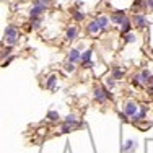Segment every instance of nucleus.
<instances>
[{
	"label": "nucleus",
	"instance_id": "obj_13",
	"mask_svg": "<svg viewBox=\"0 0 153 153\" xmlns=\"http://www.w3.org/2000/svg\"><path fill=\"white\" fill-rule=\"evenodd\" d=\"M145 114H147V108H142L140 109V111H138V112H135V116H134V121H142V119H145Z\"/></svg>",
	"mask_w": 153,
	"mask_h": 153
},
{
	"label": "nucleus",
	"instance_id": "obj_1",
	"mask_svg": "<svg viewBox=\"0 0 153 153\" xmlns=\"http://www.w3.org/2000/svg\"><path fill=\"white\" fill-rule=\"evenodd\" d=\"M16 39H18V33H16V28L13 25H8L5 30V42L7 46H15L16 44Z\"/></svg>",
	"mask_w": 153,
	"mask_h": 153
},
{
	"label": "nucleus",
	"instance_id": "obj_18",
	"mask_svg": "<svg viewBox=\"0 0 153 153\" xmlns=\"http://www.w3.org/2000/svg\"><path fill=\"white\" fill-rule=\"evenodd\" d=\"M106 86H108V88H114V86H116V78L112 75H109L106 78Z\"/></svg>",
	"mask_w": 153,
	"mask_h": 153
},
{
	"label": "nucleus",
	"instance_id": "obj_2",
	"mask_svg": "<svg viewBox=\"0 0 153 153\" xmlns=\"http://www.w3.org/2000/svg\"><path fill=\"white\" fill-rule=\"evenodd\" d=\"M93 96L98 103H104L106 100L111 98V93L108 91V88H94L93 90Z\"/></svg>",
	"mask_w": 153,
	"mask_h": 153
},
{
	"label": "nucleus",
	"instance_id": "obj_3",
	"mask_svg": "<svg viewBox=\"0 0 153 153\" xmlns=\"http://www.w3.org/2000/svg\"><path fill=\"white\" fill-rule=\"evenodd\" d=\"M46 8H47L46 5H41V3H34V5H33V8L30 10L31 20H33V18H41L42 12H46Z\"/></svg>",
	"mask_w": 153,
	"mask_h": 153
},
{
	"label": "nucleus",
	"instance_id": "obj_28",
	"mask_svg": "<svg viewBox=\"0 0 153 153\" xmlns=\"http://www.w3.org/2000/svg\"><path fill=\"white\" fill-rule=\"evenodd\" d=\"M142 75H143L145 78H147V80H148V78H150V76H152V75H150V70H142ZM147 83H148V82H147Z\"/></svg>",
	"mask_w": 153,
	"mask_h": 153
},
{
	"label": "nucleus",
	"instance_id": "obj_25",
	"mask_svg": "<svg viewBox=\"0 0 153 153\" xmlns=\"http://www.w3.org/2000/svg\"><path fill=\"white\" fill-rule=\"evenodd\" d=\"M33 3H41V5H49V0H33Z\"/></svg>",
	"mask_w": 153,
	"mask_h": 153
},
{
	"label": "nucleus",
	"instance_id": "obj_5",
	"mask_svg": "<svg viewBox=\"0 0 153 153\" xmlns=\"http://www.w3.org/2000/svg\"><path fill=\"white\" fill-rule=\"evenodd\" d=\"M100 31H103V28L98 25V21L96 20H93V21H90L88 25H86V33L88 34H98Z\"/></svg>",
	"mask_w": 153,
	"mask_h": 153
},
{
	"label": "nucleus",
	"instance_id": "obj_24",
	"mask_svg": "<svg viewBox=\"0 0 153 153\" xmlns=\"http://www.w3.org/2000/svg\"><path fill=\"white\" fill-rule=\"evenodd\" d=\"M65 70H67V72H74L75 70V64H74V62H70V60H67V64H65Z\"/></svg>",
	"mask_w": 153,
	"mask_h": 153
},
{
	"label": "nucleus",
	"instance_id": "obj_4",
	"mask_svg": "<svg viewBox=\"0 0 153 153\" xmlns=\"http://www.w3.org/2000/svg\"><path fill=\"white\" fill-rule=\"evenodd\" d=\"M111 21L122 26V25L129 23V18L126 16V13H124V12H117V13H114V15H111Z\"/></svg>",
	"mask_w": 153,
	"mask_h": 153
},
{
	"label": "nucleus",
	"instance_id": "obj_16",
	"mask_svg": "<svg viewBox=\"0 0 153 153\" xmlns=\"http://www.w3.org/2000/svg\"><path fill=\"white\" fill-rule=\"evenodd\" d=\"M72 16H74L75 21H83V20H85V13H83V12H74V13H72Z\"/></svg>",
	"mask_w": 153,
	"mask_h": 153
},
{
	"label": "nucleus",
	"instance_id": "obj_17",
	"mask_svg": "<svg viewBox=\"0 0 153 153\" xmlns=\"http://www.w3.org/2000/svg\"><path fill=\"white\" fill-rule=\"evenodd\" d=\"M47 119H49V121H59V112L57 111H49L47 112Z\"/></svg>",
	"mask_w": 153,
	"mask_h": 153
},
{
	"label": "nucleus",
	"instance_id": "obj_15",
	"mask_svg": "<svg viewBox=\"0 0 153 153\" xmlns=\"http://www.w3.org/2000/svg\"><path fill=\"white\" fill-rule=\"evenodd\" d=\"M91 56H93V52H91V51H85V52H82V64H86V62H91Z\"/></svg>",
	"mask_w": 153,
	"mask_h": 153
},
{
	"label": "nucleus",
	"instance_id": "obj_9",
	"mask_svg": "<svg viewBox=\"0 0 153 153\" xmlns=\"http://www.w3.org/2000/svg\"><path fill=\"white\" fill-rule=\"evenodd\" d=\"M76 33H78V28L76 26H68L67 31H65V39L67 41H74L76 38Z\"/></svg>",
	"mask_w": 153,
	"mask_h": 153
},
{
	"label": "nucleus",
	"instance_id": "obj_29",
	"mask_svg": "<svg viewBox=\"0 0 153 153\" xmlns=\"http://www.w3.org/2000/svg\"><path fill=\"white\" fill-rule=\"evenodd\" d=\"M145 3H147V8L153 10V0H145Z\"/></svg>",
	"mask_w": 153,
	"mask_h": 153
},
{
	"label": "nucleus",
	"instance_id": "obj_27",
	"mask_svg": "<svg viewBox=\"0 0 153 153\" xmlns=\"http://www.w3.org/2000/svg\"><path fill=\"white\" fill-rule=\"evenodd\" d=\"M13 59H15V57H13V56H10L7 60H3V65H2V67H7V65H8V64H10V62H12Z\"/></svg>",
	"mask_w": 153,
	"mask_h": 153
},
{
	"label": "nucleus",
	"instance_id": "obj_26",
	"mask_svg": "<svg viewBox=\"0 0 153 153\" xmlns=\"http://www.w3.org/2000/svg\"><path fill=\"white\" fill-rule=\"evenodd\" d=\"M10 49H12V46H7V49H3V52H2V57L8 56V54H10Z\"/></svg>",
	"mask_w": 153,
	"mask_h": 153
},
{
	"label": "nucleus",
	"instance_id": "obj_12",
	"mask_svg": "<svg viewBox=\"0 0 153 153\" xmlns=\"http://www.w3.org/2000/svg\"><path fill=\"white\" fill-rule=\"evenodd\" d=\"M111 75L114 76L116 80H121L122 76H124V72H122L119 67H112V70H111Z\"/></svg>",
	"mask_w": 153,
	"mask_h": 153
},
{
	"label": "nucleus",
	"instance_id": "obj_22",
	"mask_svg": "<svg viewBox=\"0 0 153 153\" xmlns=\"http://www.w3.org/2000/svg\"><path fill=\"white\" fill-rule=\"evenodd\" d=\"M134 41H135V36H134V34H130V33L124 34V42H126V44H127V42H134Z\"/></svg>",
	"mask_w": 153,
	"mask_h": 153
},
{
	"label": "nucleus",
	"instance_id": "obj_11",
	"mask_svg": "<svg viewBox=\"0 0 153 153\" xmlns=\"http://www.w3.org/2000/svg\"><path fill=\"white\" fill-rule=\"evenodd\" d=\"M147 82H148V80L145 78V76L142 75V74H137V75H134V83H135V85H138V86H140V85H143V83H147Z\"/></svg>",
	"mask_w": 153,
	"mask_h": 153
},
{
	"label": "nucleus",
	"instance_id": "obj_10",
	"mask_svg": "<svg viewBox=\"0 0 153 153\" xmlns=\"http://www.w3.org/2000/svg\"><path fill=\"white\" fill-rule=\"evenodd\" d=\"M96 21H98V25H100L103 30H106L108 25H109V18L108 16H96Z\"/></svg>",
	"mask_w": 153,
	"mask_h": 153
},
{
	"label": "nucleus",
	"instance_id": "obj_23",
	"mask_svg": "<svg viewBox=\"0 0 153 153\" xmlns=\"http://www.w3.org/2000/svg\"><path fill=\"white\" fill-rule=\"evenodd\" d=\"M121 33H122V36H124V34H127V33H130V21H129V23H126V25H122Z\"/></svg>",
	"mask_w": 153,
	"mask_h": 153
},
{
	"label": "nucleus",
	"instance_id": "obj_14",
	"mask_svg": "<svg viewBox=\"0 0 153 153\" xmlns=\"http://www.w3.org/2000/svg\"><path fill=\"white\" fill-rule=\"evenodd\" d=\"M56 82H57V76L56 75H51L49 78H47V82H46V88L47 90H52L54 85H56Z\"/></svg>",
	"mask_w": 153,
	"mask_h": 153
},
{
	"label": "nucleus",
	"instance_id": "obj_7",
	"mask_svg": "<svg viewBox=\"0 0 153 153\" xmlns=\"http://www.w3.org/2000/svg\"><path fill=\"white\" fill-rule=\"evenodd\" d=\"M124 112H126L127 116H130V117H134L135 116V112H137V104L135 103H126V106H124Z\"/></svg>",
	"mask_w": 153,
	"mask_h": 153
},
{
	"label": "nucleus",
	"instance_id": "obj_8",
	"mask_svg": "<svg viewBox=\"0 0 153 153\" xmlns=\"http://www.w3.org/2000/svg\"><path fill=\"white\" fill-rule=\"evenodd\" d=\"M67 60H70V62H78V60H82V54L78 52V49H70L68 51V56H67Z\"/></svg>",
	"mask_w": 153,
	"mask_h": 153
},
{
	"label": "nucleus",
	"instance_id": "obj_30",
	"mask_svg": "<svg viewBox=\"0 0 153 153\" xmlns=\"http://www.w3.org/2000/svg\"><path fill=\"white\" fill-rule=\"evenodd\" d=\"M148 85H150V91L153 93V75L150 76V78H148Z\"/></svg>",
	"mask_w": 153,
	"mask_h": 153
},
{
	"label": "nucleus",
	"instance_id": "obj_6",
	"mask_svg": "<svg viewBox=\"0 0 153 153\" xmlns=\"http://www.w3.org/2000/svg\"><path fill=\"white\" fill-rule=\"evenodd\" d=\"M134 25H135L137 28H145L147 26V18H145V15L135 13V15H134Z\"/></svg>",
	"mask_w": 153,
	"mask_h": 153
},
{
	"label": "nucleus",
	"instance_id": "obj_19",
	"mask_svg": "<svg viewBox=\"0 0 153 153\" xmlns=\"http://www.w3.org/2000/svg\"><path fill=\"white\" fill-rule=\"evenodd\" d=\"M39 26H41V18H33L31 20V28L33 30H39Z\"/></svg>",
	"mask_w": 153,
	"mask_h": 153
},
{
	"label": "nucleus",
	"instance_id": "obj_21",
	"mask_svg": "<svg viewBox=\"0 0 153 153\" xmlns=\"http://www.w3.org/2000/svg\"><path fill=\"white\" fill-rule=\"evenodd\" d=\"M134 147H135V143H134V142L132 140H129V142H127V143H126V147H124L122 148V150H124V153H129L130 150H132V148Z\"/></svg>",
	"mask_w": 153,
	"mask_h": 153
},
{
	"label": "nucleus",
	"instance_id": "obj_20",
	"mask_svg": "<svg viewBox=\"0 0 153 153\" xmlns=\"http://www.w3.org/2000/svg\"><path fill=\"white\" fill-rule=\"evenodd\" d=\"M65 124H70V126H76V117H75L74 114L67 116V117H65Z\"/></svg>",
	"mask_w": 153,
	"mask_h": 153
}]
</instances>
